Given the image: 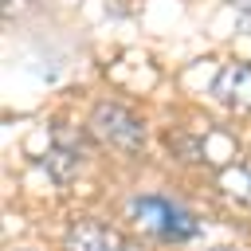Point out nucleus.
Wrapping results in <instances>:
<instances>
[{
  "label": "nucleus",
  "mask_w": 251,
  "mask_h": 251,
  "mask_svg": "<svg viewBox=\"0 0 251 251\" xmlns=\"http://www.w3.org/2000/svg\"><path fill=\"white\" fill-rule=\"evenodd\" d=\"M129 212H133V220H137L145 231H153L157 239H169V243L192 239V235L200 231V224H196L184 208H176L173 200H165V196H137V200L129 204Z\"/></svg>",
  "instance_id": "f257e3e1"
},
{
  "label": "nucleus",
  "mask_w": 251,
  "mask_h": 251,
  "mask_svg": "<svg viewBox=\"0 0 251 251\" xmlns=\"http://www.w3.org/2000/svg\"><path fill=\"white\" fill-rule=\"evenodd\" d=\"M90 129H94V137H102V141H106L110 149H118V153H137V149L145 145V126H141L126 106H114V102L94 106Z\"/></svg>",
  "instance_id": "f03ea898"
},
{
  "label": "nucleus",
  "mask_w": 251,
  "mask_h": 251,
  "mask_svg": "<svg viewBox=\"0 0 251 251\" xmlns=\"http://www.w3.org/2000/svg\"><path fill=\"white\" fill-rule=\"evenodd\" d=\"M67 251H126V243L98 220H78L67 231Z\"/></svg>",
  "instance_id": "7ed1b4c3"
},
{
  "label": "nucleus",
  "mask_w": 251,
  "mask_h": 251,
  "mask_svg": "<svg viewBox=\"0 0 251 251\" xmlns=\"http://www.w3.org/2000/svg\"><path fill=\"white\" fill-rule=\"evenodd\" d=\"M216 98H235L243 106H251V71L247 67H231L216 78Z\"/></svg>",
  "instance_id": "20e7f679"
},
{
  "label": "nucleus",
  "mask_w": 251,
  "mask_h": 251,
  "mask_svg": "<svg viewBox=\"0 0 251 251\" xmlns=\"http://www.w3.org/2000/svg\"><path fill=\"white\" fill-rule=\"evenodd\" d=\"M43 165L51 169V176H55V180H67V176L78 169V157H75V153H63V149H51V153L43 157Z\"/></svg>",
  "instance_id": "39448f33"
},
{
  "label": "nucleus",
  "mask_w": 251,
  "mask_h": 251,
  "mask_svg": "<svg viewBox=\"0 0 251 251\" xmlns=\"http://www.w3.org/2000/svg\"><path fill=\"white\" fill-rule=\"evenodd\" d=\"M212 251H235V247H212Z\"/></svg>",
  "instance_id": "423d86ee"
}]
</instances>
